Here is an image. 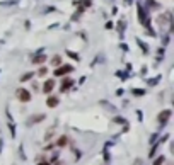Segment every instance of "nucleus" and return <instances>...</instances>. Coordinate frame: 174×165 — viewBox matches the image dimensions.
<instances>
[{"mask_svg": "<svg viewBox=\"0 0 174 165\" xmlns=\"http://www.w3.org/2000/svg\"><path fill=\"white\" fill-rule=\"evenodd\" d=\"M72 84H74V82H72V80H68V78H67V80H63V82H61V92L68 90V89L72 87Z\"/></svg>", "mask_w": 174, "mask_h": 165, "instance_id": "7", "label": "nucleus"}, {"mask_svg": "<svg viewBox=\"0 0 174 165\" xmlns=\"http://www.w3.org/2000/svg\"><path fill=\"white\" fill-rule=\"evenodd\" d=\"M53 89H55V82H53V80H46L45 85H43V92H45V94H50Z\"/></svg>", "mask_w": 174, "mask_h": 165, "instance_id": "4", "label": "nucleus"}, {"mask_svg": "<svg viewBox=\"0 0 174 165\" xmlns=\"http://www.w3.org/2000/svg\"><path fill=\"white\" fill-rule=\"evenodd\" d=\"M58 102H60V99L55 97V95H51V97L46 99V104H48V107H56V106H58Z\"/></svg>", "mask_w": 174, "mask_h": 165, "instance_id": "5", "label": "nucleus"}, {"mask_svg": "<svg viewBox=\"0 0 174 165\" xmlns=\"http://www.w3.org/2000/svg\"><path fill=\"white\" fill-rule=\"evenodd\" d=\"M70 71H74V66H72V65H63V66L56 68L55 75H56V77H61V75H67V73H70Z\"/></svg>", "mask_w": 174, "mask_h": 165, "instance_id": "2", "label": "nucleus"}, {"mask_svg": "<svg viewBox=\"0 0 174 165\" xmlns=\"http://www.w3.org/2000/svg\"><path fill=\"white\" fill-rule=\"evenodd\" d=\"M43 119H45V114H39V116H32V117H29L27 123H29V124H34V123H39V121H43Z\"/></svg>", "mask_w": 174, "mask_h": 165, "instance_id": "6", "label": "nucleus"}, {"mask_svg": "<svg viewBox=\"0 0 174 165\" xmlns=\"http://www.w3.org/2000/svg\"><path fill=\"white\" fill-rule=\"evenodd\" d=\"M31 77H32V73H26V75H22V77H21V82H26V80H29Z\"/></svg>", "mask_w": 174, "mask_h": 165, "instance_id": "12", "label": "nucleus"}, {"mask_svg": "<svg viewBox=\"0 0 174 165\" xmlns=\"http://www.w3.org/2000/svg\"><path fill=\"white\" fill-rule=\"evenodd\" d=\"M45 60H46V56H45V55H39V56H36V58L32 60V62H34V63H43Z\"/></svg>", "mask_w": 174, "mask_h": 165, "instance_id": "8", "label": "nucleus"}, {"mask_svg": "<svg viewBox=\"0 0 174 165\" xmlns=\"http://www.w3.org/2000/svg\"><path fill=\"white\" fill-rule=\"evenodd\" d=\"M60 62H61V56H53L51 58V65H60Z\"/></svg>", "mask_w": 174, "mask_h": 165, "instance_id": "9", "label": "nucleus"}, {"mask_svg": "<svg viewBox=\"0 0 174 165\" xmlns=\"http://www.w3.org/2000/svg\"><path fill=\"white\" fill-rule=\"evenodd\" d=\"M65 145H67V136H61L58 140V146H65Z\"/></svg>", "mask_w": 174, "mask_h": 165, "instance_id": "10", "label": "nucleus"}, {"mask_svg": "<svg viewBox=\"0 0 174 165\" xmlns=\"http://www.w3.org/2000/svg\"><path fill=\"white\" fill-rule=\"evenodd\" d=\"M169 117H171V111H169V109H166V111H162V112L159 114V117H157V119H159V123H161V124H166V123L169 121Z\"/></svg>", "mask_w": 174, "mask_h": 165, "instance_id": "3", "label": "nucleus"}, {"mask_svg": "<svg viewBox=\"0 0 174 165\" xmlns=\"http://www.w3.org/2000/svg\"><path fill=\"white\" fill-rule=\"evenodd\" d=\"M46 71H48V68L41 66V68H39V71H38V75H39V77H45V75H46Z\"/></svg>", "mask_w": 174, "mask_h": 165, "instance_id": "11", "label": "nucleus"}, {"mask_svg": "<svg viewBox=\"0 0 174 165\" xmlns=\"http://www.w3.org/2000/svg\"><path fill=\"white\" fill-rule=\"evenodd\" d=\"M162 163H164V157H159V158L157 160H155V162H154V165H162Z\"/></svg>", "mask_w": 174, "mask_h": 165, "instance_id": "13", "label": "nucleus"}, {"mask_svg": "<svg viewBox=\"0 0 174 165\" xmlns=\"http://www.w3.org/2000/svg\"><path fill=\"white\" fill-rule=\"evenodd\" d=\"M16 97L21 100V102H29V100H31V92L27 90V89H17L16 90Z\"/></svg>", "mask_w": 174, "mask_h": 165, "instance_id": "1", "label": "nucleus"}, {"mask_svg": "<svg viewBox=\"0 0 174 165\" xmlns=\"http://www.w3.org/2000/svg\"><path fill=\"white\" fill-rule=\"evenodd\" d=\"M133 94H135V95H142L143 90H133Z\"/></svg>", "mask_w": 174, "mask_h": 165, "instance_id": "14", "label": "nucleus"}]
</instances>
